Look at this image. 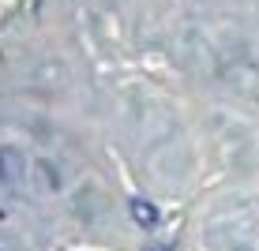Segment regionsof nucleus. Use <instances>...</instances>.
Here are the masks:
<instances>
[{
  "label": "nucleus",
  "instance_id": "f257e3e1",
  "mask_svg": "<svg viewBox=\"0 0 259 251\" xmlns=\"http://www.w3.org/2000/svg\"><path fill=\"white\" fill-rule=\"evenodd\" d=\"M23 169H26L23 150L0 146V184H19V180H23Z\"/></svg>",
  "mask_w": 259,
  "mask_h": 251
},
{
  "label": "nucleus",
  "instance_id": "f03ea898",
  "mask_svg": "<svg viewBox=\"0 0 259 251\" xmlns=\"http://www.w3.org/2000/svg\"><path fill=\"white\" fill-rule=\"evenodd\" d=\"M132 214H136L139 221H154V210H150V206L143 203V199H136V203H132Z\"/></svg>",
  "mask_w": 259,
  "mask_h": 251
}]
</instances>
